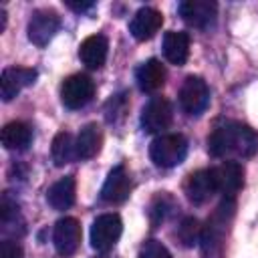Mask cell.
I'll use <instances>...</instances> for the list:
<instances>
[{"instance_id": "obj_13", "label": "cell", "mask_w": 258, "mask_h": 258, "mask_svg": "<svg viewBox=\"0 0 258 258\" xmlns=\"http://www.w3.org/2000/svg\"><path fill=\"white\" fill-rule=\"evenodd\" d=\"M214 175L218 191H222L224 198H234L244 183V167L234 159H226L224 163L214 167Z\"/></svg>"}, {"instance_id": "obj_18", "label": "cell", "mask_w": 258, "mask_h": 258, "mask_svg": "<svg viewBox=\"0 0 258 258\" xmlns=\"http://www.w3.org/2000/svg\"><path fill=\"white\" fill-rule=\"evenodd\" d=\"M75 194H77V183L73 175L60 177L58 181H54L48 191H46V202L54 208V210H69L75 204Z\"/></svg>"}, {"instance_id": "obj_24", "label": "cell", "mask_w": 258, "mask_h": 258, "mask_svg": "<svg viewBox=\"0 0 258 258\" xmlns=\"http://www.w3.org/2000/svg\"><path fill=\"white\" fill-rule=\"evenodd\" d=\"M167 208H175L173 206V200L169 198V196H159L153 204H151V220H153V224H157V222H161V220H165L167 216H169V212L171 210H167Z\"/></svg>"}, {"instance_id": "obj_6", "label": "cell", "mask_w": 258, "mask_h": 258, "mask_svg": "<svg viewBox=\"0 0 258 258\" xmlns=\"http://www.w3.org/2000/svg\"><path fill=\"white\" fill-rule=\"evenodd\" d=\"M210 103V89L204 79L187 77L179 89V105L187 115H200Z\"/></svg>"}, {"instance_id": "obj_12", "label": "cell", "mask_w": 258, "mask_h": 258, "mask_svg": "<svg viewBox=\"0 0 258 258\" xmlns=\"http://www.w3.org/2000/svg\"><path fill=\"white\" fill-rule=\"evenodd\" d=\"M52 242H54V248L58 254H62V256L75 254L81 244V224L75 218H60L54 224Z\"/></svg>"}, {"instance_id": "obj_10", "label": "cell", "mask_w": 258, "mask_h": 258, "mask_svg": "<svg viewBox=\"0 0 258 258\" xmlns=\"http://www.w3.org/2000/svg\"><path fill=\"white\" fill-rule=\"evenodd\" d=\"M181 18L194 28H208L216 22L218 4L212 0H185L179 4Z\"/></svg>"}, {"instance_id": "obj_5", "label": "cell", "mask_w": 258, "mask_h": 258, "mask_svg": "<svg viewBox=\"0 0 258 258\" xmlns=\"http://www.w3.org/2000/svg\"><path fill=\"white\" fill-rule=\"evenodd\" d=\"M95 95V83L87 75H71L62 81L60 87V101L69 109H81L85 107Z\"/></svg>"}, {"instance_id": "obj_26", "label": "cell", "mask_w": 258, "mask_h": 258, "mask_svg": "<svg viewBox=\"0 0 258 258\" xmlns=\"http://www.w3.org/2000/svg\"><path fill=\"white\" fill-rule=\"evenodd\" d=\"M0 258H24V252H22L20 244H16L14 240H2Z\"/></svg>"}, {"instance_id": "obj_22", "label": "cell", "mask_w": 258, "mask_h": 258, "mask_svg": "<svg viewBox=\"0 0 258 258\" xmlns=\"http://www.w3.org/2000/svg\"><path fill=\"white\" fill-rule=\"evenodd\" d=\"M77 159V145L71 133L60 131L52 139V161L56 165H64L69 161Z\"/></svg>"}, {"instance_id": "obj_3", "label": "cell", "mask_w": 258, "mask_h": 258, "mask_svg": "<svg viewBox=\"0 0 258 258\" xmlns=\"http://www.w3.org/2000/svg\"><path fill=\"white\" fill-rule=\"evenodd\" d=\"M187 155V141L179 133H163L149 145V157L157 167H175Z\"/></svg>"}, {"instance_id": "obj_9", "label": "cell", "mask_w": 258, "mask_h": 258, "mask_svg": "<svg viewBox=\"0 0 258 258\" xmlns=\"http://www.w3.org/2000/svg\"><path fill=\"white\" fill-rule=\"evenodd\" d=\"M183 191H185L187 200H189L191 204H196V206L208 202V200L218 191L214 167H212V169H198V171H194V173L185 179Z\"/></svg>"}, {"instance_id": "obj_2", "label": "cell", "mask_w": 258, "mask_h": 258, "mask_svg": "<svg viewBox=\"0 0 258 258\" xmlns=\"http://www.w3.org/2000/svg\"><path fill=\"white\" fill-rule=\"evenodd\" d=\"M234 198H224L220 202V206L214 210V214L208 218L206 226H202V234H200V248L204 258H216L222 250L224 238L228 234V226L234 218Z\"/></svg>"}, {"instance_id": "obj_20", "label": "cell", "mask_w": 258, "mask_h": 258, "mask_svg": "<svg viewBox=\"0 0 258 258\" xmlns=\"http://www.w3.org/2000/svg\"><path fill=\"white\" fill-rule=\"evenodd\" d=\"M163 54L171 64H183L189 56V36L185 32H165Z\"/></svg>"}, {"instance_id": "obj_7", "label": "cell", "mask_w": 258, "mask_h": 258, "mask_svg": "<svg viewBox=\"0 0 258 258\" xmlns=\"http://www.w3.org/2000/svg\"><path fill=\"white\" fill-rule=\"evenodd\" d=\"M173 111L167 99L163 97H151L147 105L141 111V127L147 133H161L171 125Z\"/></svg>"}, {"instance_id": "obj_1", "label": "cell", "mask_w": 258, "mask_h": 258, "mask_svg": "<svg viewBox=\"0 0 258 258\" xmlns=\"http://www.w3.org/2000/svg\"><path fill=\"white\" fill-rule=\"evenodd\" d=\"M208 151L214 157H252L258 153V133L242 123H226L208 137Z\"/></svg>"}, {"instance_id": "obj_19", "label": "cell", "mask_w": 258, "mask_h": 258, "mask_svg": "<svg viewBox=\"0 0 258 258\" xmlns=\"http://www.w3.org/2000/svg\"><path fill=\"white\" fill-rule=\"evenodd\" d=\"M32 141V129L24 121H10L2 129V145L10 151H24Z\"/></svg>"}, {"instance_id": "obj_8", "label": "cell", "mask_w": 258, "mask_h": 258, "mask_svg": "<svg viewBox=\"0 0 258 258\" xmlns=\"http://www.w3.org/2000/svg\"><path fill=\"white\" fill-rule=\"evenodd\" d=\"M58 16L52 10H34L28 22V40L36 46H46L58 30Z\"/></svg>"}, {"instance_id": "obj_16", "label": "cell", "mask_w": 258, "mask_h": 258, "mask_svg": "<svg viewBox=\"0 0 258 258\" xmlns=\"http://www.w3.org/2000/svg\"><path fill=\"white\" fill-rule=\"evenodd\" d=\"M107 38L103 34H91L87 36L79 46V58L89 69H101L107 60Z\"/></svg>"}, {"instance_id": "obj_11", "label": "cell", "mask_w": 258, "mask_h": 258, "mask_svg": "<svg viewBox=\"0 0 258 258\" xmlns=\"http://www.w3.org/2000/svg\"><path fill=\"white\" fill-rule=\"evenodd\" d=\"M36 81V71L34 69H24V67H8L2 71L0 77V95L2 101H12L24 87H30Z\"/></svg>"}, {"instance_id": "obj_17", "label": "cell", "mask_w": 258, "mask_h": 258, "mask_svg": "<svg viewBox=\"0 0 258 258\" xmlns=\"http://www.w3.org/2000/svg\"><path fill=\"white\" fill-rule=\"evenodd\" d=\"M135 79H137V85L141 91L153 93V91L161 89L165 83V67L157 58H149L143 64H139V69L135 71Z\"/></svg>"}, {"instance_id": "obj_21", "label": "cell", "mask_w": 258, "mask_h": 258, "mask_svg": "<svg viewBox=\"0 0 258 258\" xmlns=\"http://www.w3.org/2000/svg\"><path fill=\"white\" fill-rule=\"evenodd\" d=\"M101 141H103V137H101L99 125H95V123L85 125V127L79 131L77 139H75V145H77V159H91V157H95L97 151L101 149Z\"/></svg>"}, {"instance_id": "obj_15", "label": "cell", "mask_w": 258, "mask_h": 258, "mask_svg": "<svg viewBox=\"0 0 258 258\" xmlns=\"http://www.w3.org/2000/svg\"><path fill=\"white\" fill-rule=\"evenodd\" d=\"M161 24H163L161 12L155 10V8L145 6V8H139L133 14V18L129 22V32L137 40H149L151 36H155V32L161 28Z\"/></svg>"}, {"instance_id": "obj_23", "label": "cell", "mask_w": 258, "mask_h": 258, "mask_svg": "<svg viewBox=\"0 0 258 258\" xmlns=\"http://www.w3.org/2000/svg\"><path fill=\"white\" fill-rule=\"evenodd\" d=\"M200 234H202V226L196 218H183L179 228H177V238L183 246H194L200 242Z\"/></svg>"}, {"instance_id": "obj_4", "label": "cell", "mask_w": 258, "mask_h": 258, "mask_svg": "<svg viewBox=\"0 0 258 258\" xmlns=\"http://www.w3.org/2000/svg\"><path fill=\"white\" fill-rule=\"evenodd\" d=\"M123 232V222L117 214H101L91 226V246L99 252L111 250Z\"/></svg>"}, {"instance_id": "obj_27", "label": "cell", "mask_w": 258, "mask_h": 258, "mask_svg": "<svg viewBox=\"0 0 258 258\" xmlns=\"http://www.w3.org/2000/svg\"><path fill=\"white\" fill-rule=\"evenodd\" d=\"M67 6H69L71 10H75V12H85V10L93 8L95 4H93V2H73V0H67Z\"/></svg>"}, {"instance_id": "obj_25", "label": "cell", "mask_w": 258, "mask_h": 258, "mask_svg": "<svg viewBox=\"0 0 258 258\" xmlns=\"http://www.w3.org/2000/svg\"><path fill=\"white\" fill-rule=\"evenodd\" d=\"M139 258H171L169 250L157 242V240H147L143 242V246L139 248Z\"/></svg>"}, {"instance_id": "obj_14", "label": "cell", "mask_w": 258, "mask_h": 258, "mask_svg": "<svg viewBox=\"0 0 258 258\" xmlns=\"http://www.w3.org/2000/svg\"><path fill=\"white\" fill-rule=\"evenodd\" d=\"M129 191H131V179H129V173L123 165H117L109 171L105 183H103V189H101V198L103 202L107 204H121L129 198Z\"/></svg>"}]
</instances>
